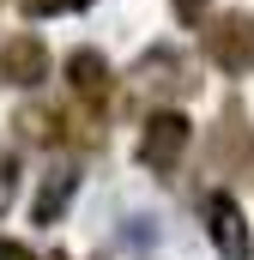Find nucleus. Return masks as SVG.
Instances as JSON below:
<instances>
[{"label":"nucleus","mask_w":254,"mask_h":260,"mask_svg":"<svg viewBox=\"0 0 254 260\" xmlns=\"http://www.w3.org/2000/svg\"><path fill=\"white\" fill-rule=\"evenodd\" d=\"M206 55L224 73H254V12H218L206 24Z\"/></svg>","instance_id":"f257e3e1"},{"label":"nucleus","mask_w":254,"mask_h":260,"mask_svg":"<svg viewBox=\"0 0 254 260\" xmlns=\"http://www.w3.org/2000/svg\"><path fill=\"white\" fill-rule=\"evenodd\" d=\"M212 164L224 176H254V127L242 115V103H224V115L212 127Z\"/></svg>","instance_id":"f03ea898"},{"label":"nucleus","mask_w":254,"mask_h":260,"mask_svg":"<svg viewBox=\"0 0 254 260\" xmlns=\"http://www.w3.org/2000/svg\"><path fill=\"white\" fill-rule=\"evenodd\" d=\"M188 115H176V109H157L151 121H145V133H139V164L145 170H176L182 164V151H188Z\"/></svg>","instance_id":"7ed1b4c3"},{"label":"nucleus","mask_w":254,"mask_h":260,"mask_svg":"<svg viewBox=\"0 0 254 260\" xmlns=\"http://www.w3.org/2000/svg\"><path fill=\"white\" fill-rule=\"evenodd\" d=\"M206 230H212V248L224 260H248L254 254V230H248L242 206L230 194H206Z\"/></svg>","instance_id":"20e7f679"},{"label":"nucleus","mask_w":254,"mask_h":260,"mask_svg":"<svg viewBox=\"0 0 254 260\" xmlns=\"http://www.w3.org/2000/svg\"><path fill=\"white\" fill-rule=\"evenodd\" d=\"M0 79L18 85V91L43 85V79H49V49H43L37 37H6V43H0Z\"/></svg>","instance_id":"39448f33"},{"label":"nucleus","mask_w":254,"mask_h":260,"mask_svg":"<svg viewBox=\"0 0 254 260\" xmlns=\"http://www.w3.org/2000/svg\"><path fill=\"white\" fill-rule=\"evenodd\" d=\"M67 79H73V91L85 97V103H109V61L97 55V49H73V61H67Z\"/></svg>","instance_id":"423d86ee"},{"label":"nucleus","mask_w":254,"mask_h":260,"mask_svg":"<svg viewBox=\"0 0 254 260\" xmlns=\"http://www.w3.org/2000/svg\"><path fill=\"white\" fill-rule=\"evenodd\" d=\"M73 188H79L73 170H49L43 188H37V200H30V218H37V224H55V218L67 212V200H73Z\"/></svg>","instance_id":"0eeeda50"},{"label":"nucleus","mask_w":254,"mask_h":260,"mask_svg":"<svg viewBox=\"0 0 254 260\" xmlns=\"http://www.w3.org/2000/svg\"><path fill=\"white\" fill-rule=\"evenodd\" d=\"M18 127L30 133V139H43V145H55V139H61V115H55V109H24Z\"/></svg>","instance_id":"6e6552de"},{"label":"nucleus","mask_w":254,"mask_h":260,"mask_svg":"<svg viewBox=\"0 0 254 260\" xmlns=\"http://www.w3.org/2000/svg\"><path fill=\"white\" fill-rule=\"evenodd\" d=\"M24 6V18H55V12H79V6H91V0H18Z\"/></svg>","instance_id":"1a4fd4ad"},{"label":"nucleus","mask_w":254,"mask_h":260,"mask_svg":"<svg viewBox=\"0 0 254 260\" xmlns=\"http://www.w3.org/2000/svg\"><path fill=\"white\" fill-rule=\"evenodd\" d=\"M0 260H37V254H30L24 242H6V236H0Z\"/></svg>","instance_id":"9d476101"},{"label":"nucleus","mask_w":254,"mask_h":260,"mask_svg":"<svg viewBox=\"0 0 254 260\" xmlns=\"http://www.w3.org/2000/svg\"><path fill=\"white\" fill-rule=\"evenodd\" d=\"M200 12H206V0H176V18H188V24H194Z\"/></svg>","instance_id":"9b49d317"},{"label":"nucleus","mask_w":254,"mask_h":260,"mask_svg":"<svg viewBox=\"0 0 254 260\" xmlns=\"http://www.w3.org/2000/svg\"><path fill=\"white\" fill-rule=\"evenodd\" d=\"M55 260H67V254H55Z\"/></svg>","instance_id":"f8f14e48"}]
</instances>
